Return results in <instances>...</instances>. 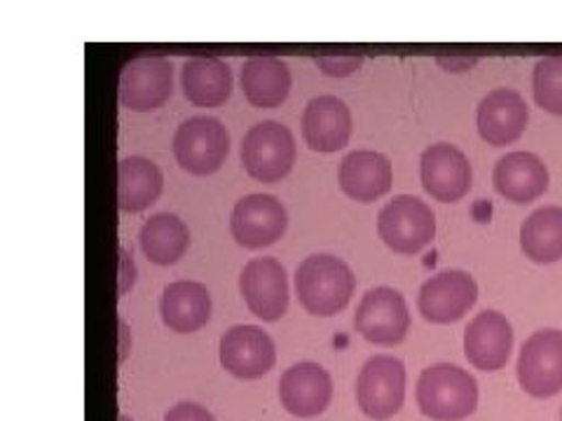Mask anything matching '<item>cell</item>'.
I'll return each instance as SVG.
<instances>
[{"label":"cell","mask_w":562,"mask_h":421,"mask_svg":"<svg viewBox=\"0 0 562 421\" xmlns=\"http://www.w3.org/2000/svg\"><path fill=\"white\" fill-rule=\"evenodd\" d=\"M417 406L434 421H462L479 408V382L460 365L436 363L417 379Z\"/></svg>","instance_id":"obj_1"},{"label":"cell","mask_w":562,"mask_h":421,"mask_svg":"<svg viewBox=\"0 0 562 421\" xmlns=\"http://www.w3.org/2000/svg\"><path fill=\"white\" fill-rule=\"evenodd\" d=\"M355 274L336 255H310L295 272V291L301 305L314 316L342 311L355 293Z\"/></svg>","instance_id":"obj_2"},{"label":"cell","mask_w":562,"mask_h":421,"mask_svg":"<svg viewBox=\"0 0 562 421\" xmlns=\"http://www.w3.org/2000/svg\"><path fill=\"white\" fill-rule=\"evenodd\" d=\"M378 235L392 251L413 255L436 237V216L427 202L398 195L380 210Z\"/></svg>","instance_id":"obj_3"},{"label":"cell","mask_w":562,"mask_h":421,"mask_svg":"<svg viewBox=\"0 0 562 421\" xmlns=\"http://www.w3.org/2000/svg\"><path fill=\"white\" fill-rule=\"evenodd\" d=\"M241 162L256 181H281L295 164V138L291 129L274 120L251 127L241 144Z\"/></svg>","instance_id":"obj_4"},{"label":"cell","mask_w":562,"mask_h":421,"mask_svg":"<svg viewBox=\"0 0 562 421\" xmlns=\"http://www.w3.org/2000/svg\"><path fill=\"white\" fill-rule=\"evenodd\" d=\"M227 152H231V136L216 117H190L173 136V155L188 173L209 175L218 171Z\"/></svg>","instance_id":"obj_5"},{"label":"cell","mask_w":562,"mask_h":421,"mask_svg":"<svg viewBox=\"0 0 562 421\" xmlns=\"http://www.w3.org/2000/svg\"><path fill=\"white\" fill-rule=\"evenodd\" d=\"M518 382L532 398H553L562 391V330H537L518 356Z\"/></svg>","instance_id":"obj_6"},{"label":"cell","mask_w":562,"mask_h":421,"mask_svg":"<svg viewBox=\"0 0 562 421\" xmlns=\"http://www.w3.org/2000/svg\"><path fill=\"white\" fill-rule=\"evenodd\" d=\"M357 400L366 417L392 419L406 400V365L394 356H373L363 365L357 382Z\"/></svg>","instance_id":"obj_7"},{"label":"cell","mask_w":562,"mask_h":421,"mask_svg":"<svg viewBox=\"0 0 562 421\" xmlns=\"http://www.w3.org/2000/svg\"><path fill=\"white\" fill-rule=\"evenodd\" d=\"M355 328L371 344L394 346L403 342L411 330L406 297L386 286L368 291L355 314Z\"/></svg>","instance_id":"obj_8"},{"label":"cell","mask_w":562,"mask_h":421,"mask_svg":"<svg viewBox=\"0 0 562 421\" xmlns=\"http://www.w3.org/2000/svg\"><path fill=\"white\" fill-rule=\"evenodd\" d=\"M171 84L173 70L165 57H134L120 73V103L136 113L155 111L171 96Z\"/></svg>","instance_id":"obj_9"},{"label":"cell","mask_w":562,"mask_h":421,"mask_svg":"<svg viewBox=\"0 0 562 421\" xmlns=\"http://www.w3.org/2000/svg\"><path fill=\"white\" fill-rule=\"evenodd\" d=\"M479 284L462 270H448L431 276L419 288V314L431 323H452L476 305Z\"/></svg>","instance_id":"obj_10"},{"label":"cell","mask_w":562,"mask_h":421,"mask_svg":"<svg viewBox=\"0 0 562 421\" xmlns=\"http://www.w3.org/2000/svg\"><path fill=\"white\" fill-rule=\"evenodd\" d=\"M274 361V342L258 326H235L221 338V365L239 379L268 375Z\"/></svg>","instance_id":"obj_11"},{"label":"cell","mask_w":562,"mask_h":421,"mask_svg":"<svg viewBox=\"0 0 562 421\" xmlns=\"http://www.w3.org/2000/svg\"><path fill=\"white\" fill-rule=\"evenodd\" d=\"M289 216L272 195H249L235 204L231 230L244 249H262L286 232Z\"/></svg>","instance_id":"obj_12"},{"label":"cell","mask_w":562,"mask_h":421,"mask_svg":"<svg viewBox=\"0 0 562 421\" xmlns=\"http://www.w3.org/2000/svg\"><path fill=\"white\" fill-rule=\"evenodd\" d=\"M422 185L438 202H460L471 190V164L467 155L450 144H436L422 152Z\"/></svg>","instance_id":"obj_13"},{"label":"cell","mask_w":562,"mask_h":421,"mask_svg":"<svg viewBox=\"0 0 562 421\" xmlns=\"http://www.w3.org/2000/svg\"><path fill=\"white\" fill-rule=\"evenodd\" d=\"M239 288L246 307L262 321H277L289 307L286 272L274 258H256L244 268Z\"/></svg>","instance_id":"obj_14"},{"label":"cell","mask_w":562,"mask_h":421,"mask_svg":"<svg viewBox=\"0 0 562 421\" xmlns=\"http://www.w3.org/2000/svg\"><path fill=\"white\" fill-rule=\"evenodd\" d=\"M514 349V328L499 311H481L464 330V354L483 373H495L508 363Z\"/></svg>","instance_id":"obj_15"},{"label":"cell","mask_w":562,"mask_h":421,"mask_svg":"<svg viewBox=\"0 0 562 421\" xmlns=\"http://www.w3.org/2000/svg\"><path fill=\"white\" fill-rule=\"evenodd\" d=\"M549 169L535 152H506L492 171V183L514 204H530L549 190Z\"/></svg>","instance_id":"obj_16"},{"label":"cell","mask_w":562,"mask_h":421,"mask_svg":"<svg viewBox=\"0 0 562 421\" xmlns=\"http://www.w3.org/2000/svg\"><path fill=\"white\" fill-rule=\"evenodd\" d=\"M279 398L295 417L322 414L333 398V379L316 363H297L281 375Z\"/></svg>","instance_id":"obj_17"},{"label":"cell","mask_w":562,"mask_h":421,"mask_svg":"<svg viewBox=\"0 0 562 421\" xmlns=\"http://www.w3.org/2000/svg\"><path fill=\"white\" fill-rule=\"evenodd\" d=\"M527 103L516 90L490 92L479 105V134L487 146H508L518 140L527 127Z\"/></svg>","instance_id":"obj_18"},{"label":"cell","mask_w":562,"mask_h":421,"mask_svg":"<svg viewBox=\"0 0 562 421\" xmlns=\"http://www.w3.org/2000/svg\"><path fill=\"white\" fill-rule=\"evenodd\" d=\"M303 136L316 152H336L351 136V113L338 96H316L303 113Z\"/></svg>","instance_id":"obj_19"},{"label":"cell","mask_w":562,"mask_h":421,"mask_svg":"<svg viewBox=\"0 0 562 421\" xmlns=\"http://www.w3.org/2000/svg\"><path fill=\"white\" fill-rule=\"evenodd\" d=\"M340 187L357 202H375L392 187V162L382 152H349L340 164Z\"/></svg>","instance_id":"obj_20"},{"label":"cell","mask_w":562,"mask_h":421,"mask_svg":"<svg viewBox=\"0 0 562 421\" xmlns=\"http://www.w3.org/2000/svg\"><path fill=\"white\" fill-rule=\"evenodd\" d=\"M162 321L173 332H195L211 316V295L200 281H173L162 295Z\"/></svg>","instance_id":"obj_21"},{"label":"cell","mask_w":562,"mask_h":421,"mask_svg":"<svg viewBox=\"0 0 562 421\" xmlns=\"http://www.w3.org/2000/svg\"><path fill=\"white\" fill-rule=\"evenodd\" d=\"M181 82L186 99L202 109H216L233 92L231 66L218 57H192L186 61Z\"/></svg>","instance_id":"obj_22"},{"label":"cell","mask_w":562,"mask_h":421,"mask_svg":"<svg viewBox=\"0 0 562 421\" xmlns=\"http://www.w3.org/2000/svg\"><path fill=\"white\" fill-rule=\"evenodd\" d=\"M162 169L146 157H127L117 167V206L125 214H138L162 195Z\"/></svg>","instance_id":"obj_23"},{"label":"cell","mask_w":562,"mask_h":421,"mask_svg":"<svg viewBox=\"0 0 562 421\" xmlns=\"http://www.w3.org/2000/svg\"><path fill=\"white\" fill-rule=\"evenodd\" d=\"M241 90L258 109H274L291 92V70L277 57H251L241 66Z\"/></svg>","instance_id":"obj_24"},{"label":"cell","mask_w":562,"mask_h":421,"mask_svg":"<svg viewBox=\"0 0 562 421\" xmlns=\"http://www.w3.org/2000/svg\"><path fill=\"white\" fill-rule=\"evenodd\" d=\"M520 249L537 265L562 260V206H543L520 227Z\"/></svg>","instance_id":"obj_25"},{"label":"cell","mask_w":562,"mask_h":421,"mask_svg":"<svg viewBox=\"0 0 562 421\" xmlns=\"http://www.w3.org/2000/svg\"><path fill=\"white\" fill-rule=\"evenodd\" d=\"M140 249L155 265H173L190 246L188 225L173 214H157L140 227Z\"/></svg>","instance_id":"obj_26"},{"label":"cell","mask_w":562,"mask_h":421,"mask_svg":"<svg viewBox=\"0 0 562 421\" xmlns=\"http://www.w3.org/2000/svg\"><path fill=\"white\" fill-rule=\"evenodd\" d=\"M535 101L551 115H562V57H543L535 66L532 76Z\"/></svg>","instance_id":"obj_27"},{"label":"cell","mask_w":562,"mask_h":421,"mask_svg":"<svg viewBox=\"0 0 562 421\" xmlns=\"http://www.w3.org/2000/svg\"><path fill=\"white\" fill-rule=\"evenodd\" d=\"M316 66H319L326 76L330 78H347L363 64V57L359 55H340V57H316Z\"/></svg>","instance_id":"obj_28"},{"label":"cell","mask_w":562,"mask_h":421,"mask_svg":"<svg viewBox=\"0 0 562 421\" xmlns=\"http://www.w3.org/2000/svg\"><path fill=\"white\" fill-rule=\"evenodd\" d=\"M165 421H216V419L206 408L198 406V402H179V406H173L165 414Z\"/></svg>","instance_id":"obj_29"},{"label":"cell","mask_w":562,"mask_h":421,"mask_svg":"<svg viewBox=\"0 0 562 421\" xmlns=\"http://www.w3.org/2000/svg\"><path fill=\"white\" fill-rule=\"evenodd\" d=\"M117 255H120V281H117V297H122L125 295L134 284H136V265H134V260H132V255H130V251L127 249H122L120 246V251H117Z\"/></svg>","instance_id":"obj_30"},{"label":"cell","mask_w":562,"mask_h":421,"mask_svg":"<svg viewBox=\"0 0 562 421\" xmlns=\"http://www.w3.org/2000/svg\"><path fill=\"white\" fill-rule=\"evenodd\" d=\"M117 328H120V361H125L130 351V328L122 319L117 321Z\"/></svg>","instance_id":"obj_31"},{"label":"cell","mask_w":562,"mask_h":421,"mask_svg":"<svg viewBox=\"0 0 562 421\" xmlns=\"http://www.w3.org/2000/svg\"><path fill=\"white\" fill-rule=\"evenodd\" d=\"M441 64L443 66H448V68H469V66H473L476 64V59H450V61H446V59H441Z\"/></svg>","instance_id":"obj_32"},{"label":"cell","mask_w":562,"mask_h":421,"mask_svg":"<svg viewBox=\"0 0 562 421\" xmlns=\"http://www.w3.org/2000/svg\"><path fill=\"white\" fill-rule=\"evenodd\" d=\"M117 421H132V419H130L127 414H120V419H117Z\"/></svg>","instance_id":"obj_33"},{"label":"cell","mask_w":562,"mask_h":421,"mask_svg":"<svg viewBox=\"0 0 562 421\" xmlns=\"http://www.w3.org/2000/svg\"><path fill=\"white\" fill-rule=\"evenodd\" d=\"M560 421H562V414H560Z\"/></svg>","instance_id":"obj_34"}]
</instances>
